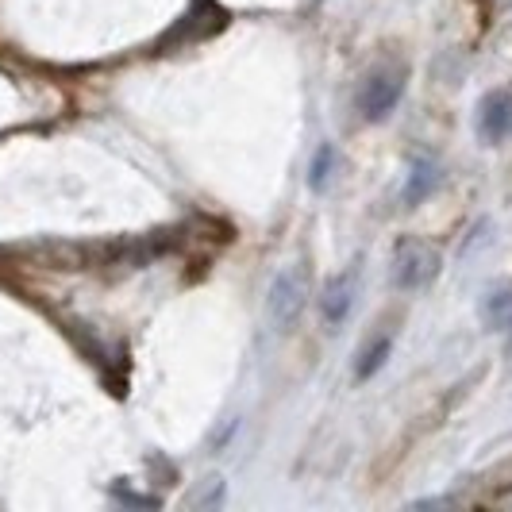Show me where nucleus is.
I'll use <instances>...</instances> for the list:
<instances>
[{
    "instance_id": "3",
    "label": "nucleus",
    "mask_w": 512,
    "mask_h": 512,
    "mask_svg": "<svg viewBox=\"0 0 512 512\" xmlns=\"http://www.w3.org/2000/svg\"><path fill=\"white\" fill-rule=\"evenodd\" d=\"M308 305V270L305 266H285L282 274L266 289V316L274 332H289Z\"/></svg>"
},
{
    "instance_id": "8",
    "label": "nucleus",
    "mask_w": 512,
    "mask_h": 512,
    "mask_svg": "<svg viewBox=\"0 0 512 512\" xmlns=\"http://www.w3.org/2000/svg\"><path fill=\"white\" fill-rule=\"evenodd\" d=\"M389 355H393V335H378L359 359H355V378H359V382H370L385 362H389Z\"/></svg>"
},
{
    "instance_id": "9",
    "label": "nucleus",
    "mask_w": 512,
    "mask_h": 512,
    "mask_svg": "<svg viewBox=\"0 0 512 512\" xmlns=\"http://www.w3.org/2000/svg\"><path fill=\"white\" fill-rule=\"evenodd\" d=\"M335 166H339V154L332 143H320V151L312 154V166H308V185L312 193H324L335 178Z\"/></svg>"
},
{
    "instance_id": "10",
    "label": "nucleus",
    "mask_w": 512,
    "mask_h": 512,
    "mask_svg": "<svg viewBox=\"0 0 512 512\" xmlns=\"http://www.w3.org/2000/svg\"><path fill=\"white\" fill-rule=\"evenodd\" d=\"M505 351H509V362H512V328H509V343H505Z\"/></svg>"
},
{
    "instance_id": "6",
    "label": "nucleus",
    "mask_w": 512,
    "mask_h": 512,
    "mask_svg": "<svg viewBox=\"0 0 512 512\" xmlns=\"http://www.w3.org/2000/svg\"><path fill=\"white\" fill-rule=\"evenodd\" d=\"M439 185H443V166H439L436 158L420 154V158L409 166V178H405V205H409V208L424 205V201L436 193Z\"/></svg>"
},
{
    "instance_id": "4",
    "label": "nucleus",
    "mask_w": 512,
    "mask_h": 512,
    "mask_svg": "<svg viewBox=\"0 0 512 512\" xmlns=\"http://www.w3.org/2000/svg\"><path fill=\"white\" fill-rule=\"evenodd\" d=\"M512 135V89H493L478 104V139L497 147Z\"/></svg>"
},
{
    "instance_id": "2",
    "label": "nucleus",
    "mask_w": 512,
    "mask_h": 512,
    "mask_svg": "<svg viewBox=\"0 0 512 512\" xmlns=\"http://www.w3.org/2000/svg\"><path fill=\"white\" fill-rule=\"evenodd\" d=\"M405 81H409V70L401 62H385L362 77L359 93H355V108H359L362 120H370V124L385 120L405 97Z\"/></svg>"
},
{
    "instance_id": "5",
    "label": "nucleus",
    "mask_w": 512,
    "mask_h": 512,
    "mask_svg": "<svg viewBox=\"0 0 512 512\" xmlns=\"http://www.w3.org/2000/svg\"><path fill=\"white\" fill-rule=\"evenodd\" d=\"M355 293H359V274H355V270H343V274L328 278L324 293H320V320H324L332 332L347 320V312L355 305Z\"/></svg>"
},
{
    "instance_id": "7",
    "label": "nucleus",
    "mask_w": 512,
    "mask_h": 512,
    "mask_svg": "<svg viewBox=\"0 0 512 512\" xmlns=\"http://www.w3.org/2000/svg\"><path fill=\"white\" fill-rule=\"evenodd\" d=\"M478 316L489 332H509L512 328V278L489 285L482 305H478Z\"/></svg>"
},
{
    "instance_id": "1",
    "label": "nucleus",
    "mask_w": 512,
    "mask_h": 512,
    "mask_svg": "<svg viewBox=\"0 0 512 512\" xmlns=\"http://www.w3.org/2000/svg\"><path fill=\"white\" fill-rule=\"evenodd\" d=\"M439 270H443V258L428 239H420V235H401L397 239L393 262H389V278L397 289H405V293L428 289L439 278Z\"/></svg>"
}]
</instances>
